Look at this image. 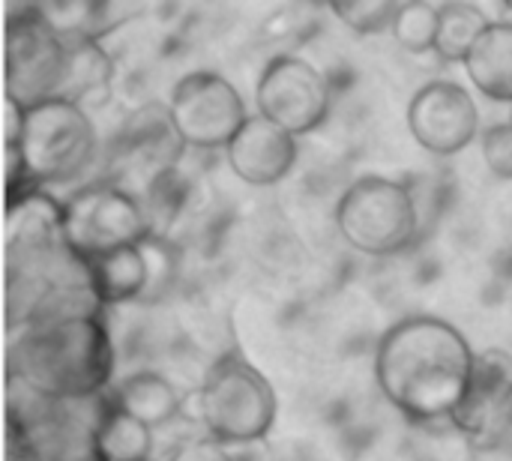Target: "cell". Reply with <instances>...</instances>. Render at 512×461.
<instances>
[{
    "mask_svg": "<svg viewBox=\"0 0 512 461\" xmlns=\"http://www.w3.org/2000/svg\"><path fill=\"white\" fill-rule=\"evenodd\" d=\"M480 150H483V162L486 168L501 177L512 180V123H495L483 132L480 138Z\"/></svg>",
    "mask_w": 512,
    "mask_h": 461,
    "instance_id": "cb8c5ba5",
    "label": "cell"
},
{
    "mask_svg": "<svg viewBox=\"0 0 512 461\" xmlns=\"http://www.w3.org/2000/svg\"><path fill=\"white\" fill-rule=\"evenodd\" d=\"M186 144L180 141L168 105H144L117 132V171L120 177L111 180L132 192L135 198H144L156 183H162L168 174L177 171V162L183 156Z\"/></svg>",
    "mask_w": 512,
    "mask_h": 461,
    "instance_id": "30bf717a",
    "label": "cell"
},
{
    "mask_svg": "<svg viewBox=\"0 0 512 461\" xmlns=\"http://www.w3.org/2000/svg\"><path fill=\"white\" fill-rule=\"evenodd\" d=\"M171 461H237L228 450L225 444L213 441V438H204V441H192L186 447H180Z\"/></svg>",
    "mask_w": 512,
    "mask_h": 461,
    "instance_id": "d4e9b609",
    "label": "cell"
},
{
    "mask_svg": "<svg viewBox=\"0 0 512 461\" xmlns=\"http://www.w3.org/2000/svg\"><path fill=\"white\" fill-rule=\"evenodd\" d=\"M438 30H441V6H432V3H426V0L399 3L396 21H393V27H390L393 39H396L408 54L435 51V45H438Z\"/></svg>",
    "mask_w": 512,
    "mask_h": 461,
    "instance_id": "44dd1931",
    "label": "cell"
},
{
    "mask_svg": "<svg viewBox=\"0 0 512 461\" xmlns=\"http://www.w3.org/2000/svg\"><path fill=\"white\" fill-rule=\"evenodd\" d=\"M510 123H512V114H510Z\"/></svg>",
    "mask_w": 512,
    "mask_h": 461,
    "instance_id": "4316f807",
    "label": "cell"
},
{
    "mask_svg": "<svg viewBox=\"0 0 512 461\" xmlns=\"http://www.w3.org/2000/svg\"><path fill=\"white\" fill-rule=\"evenodd\" d=\"M255 105L261 117L300 138L330 117L333 90L315 63L297 54H276L258 75Z\"/></svg>",
    "mask_w": 512,
    "mask_h": 461,
    "instance_id": "9c48e42d",
    "label": "cell"
},
{
    "mask_svg": "<svg viewBox=\"0 0 512 461\" xmlns=\"http://www.w3.org/2000/svg\"><path fill=\"white\" fill-rule=\"evenodd\" d=\"M450 426L477 447L498 444L512 429V354L504 348L480 351L471 384L450 417Z\"/></svg>",
    "mask_w": 512,
    "mask_h": 461,
    "instance_id": "8fae6325",
    "label": "cell"
},
{
    "mask_svg": "<svg viewBox=\"0 0 512 461\" xmlns=\"http://www.w3.org/2000/svg\"><path fill=\"white\" fill-rule=\"evenodd\" d=\"M24 108L15 105L12 99H3V141L6 147H18L21 132H24Z\"/></svg>",
    "mask_w": 512,
    "mask_h": 461,
    "instance_id": "484cf974",
    "label": "cell"
},
{
    "mask_svg": "<svg viewBox=\"0 0 512 461\" xmlns=\"http://www.w3.org/2000/svg\"><path fill=\"white\" fill-rule=\"evenodd\" d=\"M492 18L477 3H444L441 6V30L435 54L450 63H465L477 39L489 30Z\"/></svg>",
    "mask_w": 512,
    "mask_h": 461,
    "instance_id": "ffe728a7",
    "label": "cell"
},
{
    "mask_svg": "<svg viewBox=\"0 0 512 461\" xmlns=\"http://www.w3.org/2000/svg\"><path fill=\"white\" fill-rule=\"evenodd\" d=\"M111 402L150 429L171 423L183 411V399H180L177 387L156 372H135L129 378H123L117 384Z\"/></svg>",
    "mask_w": 512,
    "mask_h": 461,
    "instance_id": "e0dca14e",
    "label": "cell"
},
{
    "mask_svg": "<svg viewBox=\"0 0 512 461\" xmlns=\"http://www.w3.org/2000/svg\"><path fill=\"white\" fill-rule=\"evenodd\" d=\"M141 252H144V261H147V291H144L141 300L153 303V300H159V297L168 291V285L174 282L177 258H174L168 240L159 237V234L147 237V240L141 243Z\"/></svg>",
    "mask_w": 512,
    "mask_h": 461,
    "instance_id": "603a6c76",
    "label": "cell"
},
{
    "mask_svg": "<svg viewBox=\"0 0 512 461\" xmlns=\"http://www.w3.org/2000/svg\"><path fill=\"white\" fill-rule=\"evenodd\" d=\"M6 357V375L63 402L102 396L114 372V345L102 315L9 333Z\"/></svg>",
    "mask_w": 512,
    "mask_h": 461,
    "instance_id": "7a4b0ae2",
    "label": "cell"
},
{
    "mask_svg": "<svg viewBox=\"0 0 512 461\" xmlns=\"http://www.w3.org/2000/svg\"><path fill=\"white\" fill-rule=\"evenodd\" d=\"M168 114L180 141L192 150H225L249 120L237 87L210 69L189 72L171 87Z\"/></svg>",
    "mask_w": 512,
    "mask_h": 461,
    "instance_id": "ba28073f",
    "label": "cell"
},
{
    "mask_svg": "<svg viewBox=\"0 0 512 461\" xmlns=\"http://www.w3.org/2000/svg\"><path fill=\"white\" fill-rule=\"evenodd\" d=\"M150 461H153V459H150Z\"/></svg>",
    "mask_w": 512,
    "mask_h": 461,
    "instance_id": "83f0119b",
    "label": "cell"
},
{
    "mask_svg": "<svg viewBox=\"0 0 512 461\" xmlns=\"http://www.w3.org/2000/svg\"><path fill=\"white\" fill-rule=\"evenodd\" d=\"M66 243L84 261L126 246H141L153 237V222L141 198L117 183H93L78 189L63 204Z\"/></svg>",
    "mask_w": 512,
    "mask_h": 461,
    "instance_id": "52a82bcc",
    "label": "cell"
},
{
    "mask_svg": "<svg viewBox=\"0 0 512 461\" xmlns=\"http://www.w3.org/2000/svg\"><path fill=\"white\" fill-rule=\"evenodd\" d=\"M336 228L360 255H399L414 243L420 228L414 192L399 180L366 174L342 192L336 204Z\"/></svg>",
    "mask_w": 512,
    "mask_h": 461,
    "instance_id": "277c9868",
    "label": "cell"
},
{
    "mask_svg": "<svg viewBox=\"0 0 512 461\" xmlns=\"http://www.w3.org/2000/svg\"><path fill=\"white\" fill-rule=\"evenodd\" d=\"M111 78H114V63L99 42H87V39L69 42V72H66L63 99L87 111L93 96H105L111 90Z\"/></svg>",
    "mask_w": 512,
    "mask_h": 461,
    "instance_id": "ac0fdd59",
    "label": "cell"
},
{
    "mask_svg": "<svg viewBox=\"0 0 512 461\" xmlns=\"http://www.w3.org/2000/svg\"><path fill=\"white\" fill-rule=\"evenodd\" d=\"M408 129L426 153L456 156L477 138L480 111L462 84L429 81L408 105Z\"/></svg>",
    "mask_w": 512,
    "mask_h": 461,
    "instance_id": "7c38bea8",
    "label": "cell"
},
{
    "mask_svg": "<svg viewBox=\"0 0 512 461\" xmlns=\"http://www.w3.org/2000/svg\"><path fill=\"white\" fill-rule=\"evenodd\" d=\"M465 72L471 84L492 102L512 105V21H492L465 57Z\"/></svg>",
    "mask_w": 512,
    "mask_h": 461,
    "instance_id": "5bb4252c",
    "label": "cell"
},
{
    "mask_svg": "<svg viewBox=\"0 0 512 461\" xmlns=\"http://www.w3.org/2000/svg\"><path fill=\"white\" fill-rule=\"evenodd\" d=\"M231 171L249 186H276L297 165V138L255 114L225 147Z\"/></svg>",
    "mask_w": 512,
    "mask_h": 461,
    "instance_id": "4fadbf2b",
    "label": "cell"
},
{
    "mask_svg": "<svg viewBox=\"0 0 512 461\" xmlns=\"http://www.w3.org/2000/svg\"><path fill=\"white\" fill-rule=\"evenodd\" d=\"M36 9L48 21V27L69 42H81V39L102 42V36L123 27L132 15L141 12V6H132V3H93V0L48 3Z\"/></svg>",
    "mask_w": 512,
    "mask_h": 461,
    "instance_id": "9a60e30c",
    "label": "cell"
},
{
    "mask_svg": "<svg viewBox=\"0 0 512 461\" xmlns=\"http://www.w3.org/2000/svg\"><path fill=\"white\" fill-rule=\"evenodd\" d=\"M96 447L102 461H150L153 429L108 402L96 429Z\"/></svg>",
    "mask_w": 512,
    "mask_h": 461,
    "instance_id": "d6986e66",
    "label": "cell"
},
{
    "mask_svg": "<svg viewBox=\"0 0 512 461\" xmlns=\"http://www.w3.org/2000/svg\"><path fill=\"white\" fill-rule=\"evenodd\" d=\"M474 348L450 321L414 315L393 324L375 348V381L384 399L414 423H438L462 405Z\"/></svg>",
    "mask_w": 512,
    "mask_h": 461,
    "instance_id": "6da1fadb",
    "label": "cell"
},
{
    "mask_svg": "<svg viewBox=\"0 0 512 461\" xmlns=\"http://www.w3.org/2000/svg\"><path fill=\"white\" fill-rule=\"evenodd\" d=\"M69 72V42L57 36L36 6L9 12L6 21V66L3 99L36 108L51 99H63Z\"/></svg>",
    "mask_w": 512,
    "mask_h": 461,
    "instance_id": "8992f818",
    "label": "cell"
},
{
    "mask_svg": "<svg viewBox=\"0 0 512 461\" xmlns=\"http://www.w3.org/2000/svg\"><path fill=\"white\" fill-rule=\"evenodd\" d=\"M399 12L396 0H354V3H336L333 15L354 33L360 36H372V33H384L393 27Z\"/></svg>",
    "mask_w": 512,
    "mask_h": 461,
    "instance_id": "7402d4cb",
    "label": "cell"
},
{
    "mask_svg": "<svg viewBox=\"0 0 512 461\" xmlns=\"http://www.w3.org/2000/svg\"><path fill=\"white\" fill-rule=\"evenodd\" d=\"M198 420L219 444H255L264 441L276 423V390L243 354L219 357L198 393Z\"/></svg>",
    "mask_w": 512,
    "mask_h": 461,
    "instance_id": "3957f363",
    "label": "cell"
},
{
    "mask_svg": "<svg viewBox=\"0 0 512 461\" xmlns=\"http://www.w3.org/2000/svg\"><path fill=\"white\" fill-rule=\"evenodd\" d=\"M87 270L93 279V291L102 306L141 300L147 291V261L141 246L114 249L105 255L87 258Z\"/></svg>",
    "mask_w": 512,
    "mask_h": 461,
    "instance_id": "2e32d148",
    "label": "cell"
},
{
    "mask_svg": "<svg viewBox=\"0 0 512 461\" xmlns=\"http://www.w3.org/2000/svg\"><path fill=\"white\" fill-rule=\"evenodd\" d=\"M96 126L90 111L69 99H51L24 114L18 153L24 159L27 189L69 183L96 156Z\"/></svg>",
    "mask_w": 512,
    "mask_h": 461,
    "instance_id": "5b68a950",
    "label": "cell"
}]
</instances>
